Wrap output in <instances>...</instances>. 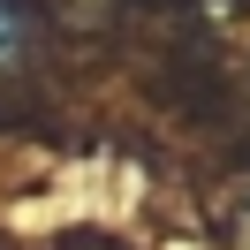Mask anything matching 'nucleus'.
<instances>
[{"instance_id": "f257e3e1", "label": "nucleus", "mask_w": 250, "mask_h": 250, "mask_svg": "<svg viewBox=\"0 0 250 250\" xmlns=\"http://www.w3.org/2000/svg\"><path fill=\"white\" fill-rule=\"evenodd\" d=\"M31 53V8L23 0H0V76Z\"/></svg>"}]
</instances>
